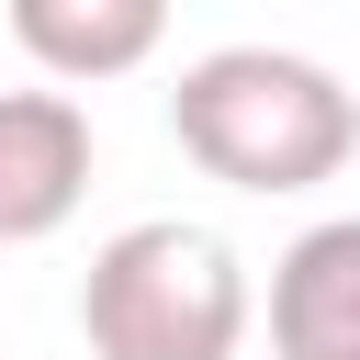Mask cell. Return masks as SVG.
I'll return each mask as SVG.
<instances>
[{
    "label": "cell",
    "instance_id": "cell-4",
    "mask_svg": "<svg viewBox=\"0 0 360 360\" xmlns=\"http://www.w3.org/2000/svg\"><path fill=\"white\" fill-rule=\"evenodd\" d=\"M326 349H360V214H326L270 259V360Z\"/></svg>",
    "mask_w": 360,
    "mask_h": 360
},
{
    "label": "cell",
    "instance_id": "cell-3",
    "mask_svg": "<svg viewBox=\"0 0 360 360\" xmlns=\"http://www.w3.org/2000/svg\"><path fill=\"white\" fill-rule=\"evenodd\" d=\"M90 202V112L79 90H0V248L56 236Z\"/></svg>",
    "mask_w": 360,
    "mask_h": 360
},
{
    "label": "cell",
    "instance_id": "cell-2",
    "mask_svg": "<svg viewBox=\"0 0 360 360\" xmlns=\"http://www.w3.org/2000/svg\"><path fill=\"white\" fill-rule=\"evenodd\" d=\"M248 326H259L248 259L214 225H180V214L112 225L90 248V270H79V338H90V360H236Z\"/></svg>",
    "mask_w": 360,
    "mask_h": 360
},
{
    "label": "cell",
    "instance_id": "cell-1",
    "mask_svg": "<svg viewBox=\"0 0 360 360\" xmlns=\"http://www.w3.org/2000/svg\"><path fill=\"white\" fill-rule=\"evenodd\" d=\"M169 135L202 180L225 191H315L360 158V101L326 56H292V45H214L180 68L169 90Z\"/></svg>",
    "mask_w": 360,
    "mask_h": 360
},
{
    "label": "cell",
    "instance_id": "cell-5",
    "mask_svg": "<svg viewBox=\"0 0 360 360\" xmlns=\"http://www.w3.org/2000/svg\"><path fill=\"white\" fill-rule=\"evenodd\" d=\"M11 11V45L56 79V90H101V79H135L169 34V0H0Z\"/></svg>",
    "mask_w": 360,
    "mask_h": 360
},
{
    "label": "cell",
    "instance_id": "cell-6",
    "mask_svg": "<svg viewBox=\"0 0 360 360\" xmlns=\"http://www.w3.org/2000/svg\"><path fill=\"white\" fill-rule=\"evenodd\" d=\"M326 360H360V349H326Z\"/></svg>",
    "mask_w": 360,
    "mask_h": 360
}]
</instances>
